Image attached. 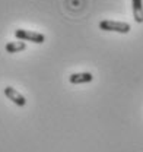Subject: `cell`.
Returning a JSON list of instances; mask_svg holds the SVG:
<instances>
[{"label":"cell","instance_id":"2","mask_svg":"<svg viewBox=\"0 0 143 152\" xmlns=\"http://www.w3.org/2000/svg\"><path fill=\"white\" fill-rule=\"evenodd\" d=\"M15 37L19 41H29L34 44H42L45 41V35L41 32H35V31H29V29H16L15 31Z\"/></svg>","mask_w":143,"mask_h":152},{"label":"cell","instance_id":"3","mask_svg":"<svg viewBox=\"0 0 143 152\" xmlns=\"http://www.w3.org/2000/svg\"><path fill=\"white\" fill-rule=\"evenodd\" d=\"M4 95H6L13 104H16L18 107H25V105H26L25 96L22 94H19L18 91H16L15 88H12V86H6V88H4Z\"/></svg>","mask_w":143,"mask_h":152},{"label":"cell","instance_id":"1","mask_svg":"<svg viewBox=\"0 0 143 152\" xmlns=\"http://www.w3.org/2000/svg\"><path fill=\"white\" fill-rule=\"evenodd\" d=\"M99 29L108 31V32H118V34H128L131 26L127 22H118V20H111L104 19L99 22Z\"/></svg>","mask_w":143,"mask_h":152},{"label":"cell","instance_id":"4","mask_svg":"<svg viewBox=\"0 0 143 152\" xmlns=\"http://www.w3.org/2000/svg\"><path fill=\"white\" fill-rule=\"evenodd\" d=\"M93 79L92 73L89 72H82V73H72L69 76V82L73 85H79V83H88Z\"/></svg>","mask_w":143,"mask_h":152},{"label":"cell","instance_id":"6","mask_svg":"<svg viewBox=\"0 0 143 152\" xmlns=\"http://www.w3.org/2000/svg\"><path fill=\"white\" fill-rule=\"evenodd\" d=\"M26 48V44L23 41H10L6 44V51L13 54V53H20Z\"/></svg>","mask_w":143,"mask_h":152},{"label":"cell","instance_id":"5","mask_svg":"<svg viewBox=\"0 0 143 152\" xmlns=\"http://www.w3.org/2000/svg\"><path fill=\"white\" fill-rule=\"evenodd\" d=\"M133 16L137 23H143V0H131Z\"/></svg>","mask_w":143,"mask_h":152}]
</instances>
